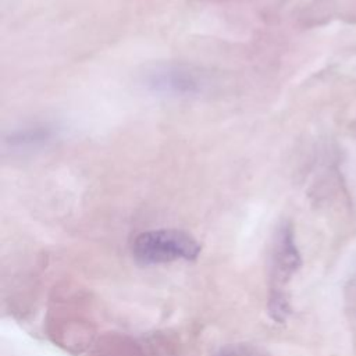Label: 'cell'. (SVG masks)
Instances as JSON below:
<instances>
[{
  "label": "cell",
  "mask_w": 356,
  "mask_h": 356,
  "mask_svg": "<svg viewBox=\"0 0 356 356\" xmlns=\"http://www.w3.org/2000/svg\"><path fill=\"white\" fill-rule=\"evenodd\" d=\"M199 242L181 229H152L139 234L132 243V254L142 266L164 264L177 260H195Z\"/></svg>",
  "instance_id": "6da1fadb"
},
{
  "label": "cell",
  "mask_w": 356,
  "mask_h": 356,
  "mask_svg": "<svg viewBox=\"0 0 356 356\" xmlns=\"http://www.w3.org/2000/svg\"><path fill=\"white\" fill-rule=\"evenodd\" d=\"M143 82L152 93L167 97H192L207 86L204 72L181 63L153 65L145 72Z\"/></svg>",
  "instance_id": "7a4b0ae2"
},
{
  "label": "cell",
  "mask_w": 356,
  "mask_h": 356,
  "mask_svg": "<svg viewBox=\"0 0 356 356\" xmlns=\"http://www.w3.org/2000/svg\"><path fill=\"white\" fill-rule=\"evenodd\" d=\"M302 259L298 250L293 229L289 224H282L277 231L273 248V278L277 282L274 288L286 282L300 267Z\"/></svg>",
  "instance_id": "3957f363"
},
{
  "label": "cell",
  "mask_w": 356,
  "mask_h": 356,
  "mask_svg": "<svg viewBox=\"0 0 356 356\" xmlns=\"http://www.w3.org/2000/svg\"><path fill=\"white\" fill-rule=\"evenodd\" d=\"M60 128L51 122H33L15 128L4 136V145L14 150H32L53 142Z\"/></svg>",
  "instance_id": "277c9868"
},
{
  "label": "cell",
  "mask_w": 356,
  "mask_h": 356,
  "mask_svg": "<svg viewBox=\"0 0 356 356\" xmlns=\"http://www.w3.org/2000/svg\"><path fill=\"white\" fill-rule=\"evenodd\" d=\"M268 314L277 323H285L291 314V305L282 289L273 288L268 298Z\"/></svg>",
  "instance_id": "5b68a950"
},
{
  "label": "cell",
  "mask_w": 356,
  "mask_h": 356,
  "mask_svg": "<svg viewBox=\"0 0 356 356\" xmlns=\"http://www.w3.org/2000/svg\"><path fill=\"white\" fill-rule=\"evenodd\" d=\"M214 356H256V355L248 346L228 345V346H222L221 349H218V352Z\"/></svg>",
  "instance_id": "8992f818"
}]
</instances>
